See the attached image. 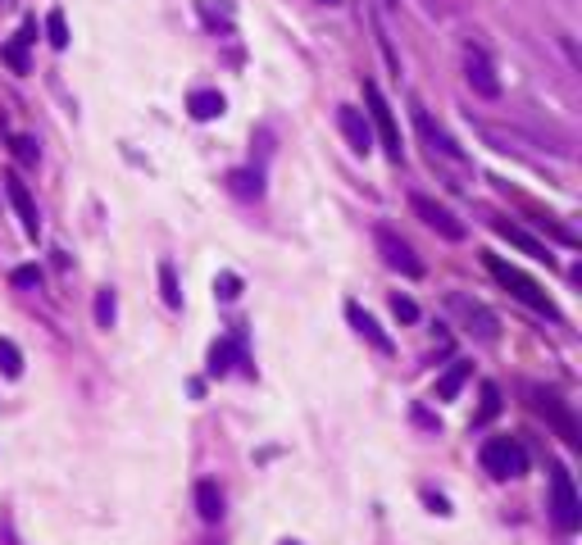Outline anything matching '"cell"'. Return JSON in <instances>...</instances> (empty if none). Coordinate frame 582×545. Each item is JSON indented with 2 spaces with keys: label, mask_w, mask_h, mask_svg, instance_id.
Masks as SVG:
<instances>
[{
  "label": "cell",
  "mask_w": 582,
  "mask_h": 545,
  "mask_svg": "<svg viewBox=\"0 0 582 545\" xmlns=\"http://www.w3.org/2000/svg\"><path fill=\"white\" fill-rule=\"evenodd\" d=\"M482 469H487L496 482L523 478V473H528V450H523L514 437H491V441H482Z\"/></svg>",
  "instance_id": "7a4b0ae2"
},
{
  "label": "cell",
  "mask_w": 582,
  "mask_h": 545,
  "mask_svg": "<svg viewBox=\"0 0 582 545\" xmlns=\"http://www.w3.org/2000/svg\"><path fill=\"white\" fill-rule=\"evenodd\" d=\"M450 309H455V314L464 319V323H469V332H478L482 341H496L500 332H496V314H491V309H482L478 300H469V296H450Z\"/></svg>",
  "instance_id": "30bf717a"
},
{
  "label": "cell",
  "mask_w": 582,
  "mask_h": 545,
  "mask_svg": "<svg viewBox=\"0 0 582 545\" xmlns=\"http://www.w3.org/2000/svg\"><path fill=\"white\" fill-rule=\"evenodd\" d=\"M10 282L23 287V291H42V268H36V264H23V268L10 272Z\"/></svg>",
  "instance_id": "484cf974"
},
{
  "label": "cell",
  "mask_w": 582,
  "mask_h": 545,
  "mask_svg": "<svg viewBox=\"0 0 582 545\" xmlns=\"http://www.w3.org/2000/svg\"><path fill=\"white\" fill-rule=\"evenodd\" d=\"M187 109H191V119H196V123H210V119H219V114L227 109V100L219 91H191Z\"/></svg>",
  "instance_id": "2e32d148"
},
{
  "label": "cell",
  "mask_w": 582,
  "mask_h": 545,
  "mask_svg": "<svg viewBox=\"0 0 582 545\" xmlns=\"http://www.w3.org/2000/svg\"><path fill=\"white\" fill-rule=\"evenodd\" d=\"M5 196H10V205H14V214H19L23 232L36 241V237H42V214H36V205H32V191H28V186L10 173V178H5Z\"/></svg>",
  "instance_id": "9c48e42d"
},
{
  "label": "cell",
  "mask_w": 582,
  "mask_h": 545,
  "mask_svg": "<svg viewBox=\"0 0 582 545\" xmlns=\"http://www.w3.org/2000/svg\"><path fill=\"white\" fill-rule=\"evenodd\" d=\"M392 314H396L401 323H414V319H419V304H414L410 296H392Z\"/></svg>",
  "instance_id": "f1b7e54d"
},
{
  "label": "cell",
  "mask_w": 582,
  "mask_h": 545,
  "mask_svg": "<svg viewBox=\"0 0 582 545\" xmlns=\"http://www.w3.org/2000/svg\"><path fill=\"white\" fill-rule=\"evenodd\" d=\"M46 42H51L55 51H64V46H68V23H64V14H60V10H51V14H46Z\"/></svg>",
  "instance_id": "603a6c76"
},
{
  "label": "cell",
  "mask_w": 582,
  "mask_h": 545,
  "mask_svg": "<svg viewBox=\"0 0 582 545\" xmlns=\"http://www.w3.org/2000/svg\"><path fill=\"white\" fill-rule=\"evenodd\" d=\"M364 100H369V119H373V128H378V137H382V150H387V160H392V164H401V132H396L392 105L382 100L378 83H364Z\"/></svg>",
  "instance_id": "277c9868"
},
{
  "label": "cell",
  "mask_w": 582,
  "mask_h": 545,
  "mask_svg": "<svg viewBox=\"0 0 582 545\" xmlns=\"http://www.w3.org/2000/svg\"><path fill=\"white\" fill-rule=\"evenodd\" d=\"M491 227H496V232H500V237H506L510 246H519L523 255H532L537 264H546V268L555 264V259H551V250H546V246H541L537 237H528V232H523V227H514V223H506V218H491Z\"/></svg>",
  "instance_id": "4fadbf2b"
},
{
  "label": "cell",
  "mask_w": 582,
  "mask_h": 545,
  "mask_svg": "<svg viewBox=\"0 0 582 545\" xmlns=\"http://www.w3.org/2000/svg\"><path fill=\"white\" fill-rule=\"evenodd\" d=\"M373 241H378V255H382V264H387V268H396L401 278H423L419 255H414V250L396 237L392 227H378V232H373Z\"/></svg>",
  "instance_id": "8992f818"
},
{
  "label": "cell",
  "mask_w": 582,
  "mask_h": 545,
  "mask_svg": "<svg viewBox=\"0 0 582 545\" xmlns=\"http://www.w3.org/2000/svg\"><path fill=\"white\" fill-rule=\"evenodd\" d=\"M114 314H119V300H114L109 287L96 291V328H114Z\"/></svg>",
  "instance_id": "44dd1931"
},
{
  "label": "cell",
  "mask_w": 582,
  "mask_h": 545,
  "mask_svg": "<svg viewBox=\"0 0 582 545\" xmlns=\"http://www.w3.org/2000/svg\"><path fill=\"white\" fill-rule=\"evenodd\" d=\"M464 382H469V364H464V359H455V364H450V368L437 377V391H433V396H437V400H455Z\"/></svg>",
  "instance_id": "d6986e66"
},
{
  "label": "cell",
  "mask_w": 582,
  "mask_h": 545,
  "mask_svg": "<svg viewBox=\"0 0 582 545\" xmlns=\"http://www.w3.org/2000/svg\"><path fill=\"white\" fill-rule=\"evenodd\" d=\"M319 5H341V0H319Z\"/></svg>",
  "instance_id": "1f68e13d"
},
{
  "label": "cell",
  "mask_w": 582,
  "mask_h": 545,
  "mask_svg": "<svg viewBox=\"0 0 582 545\" xmlns=\"http://www.w3.org/2000/svg\"><path fill=\"white\" fill-rule=\"evenodd\" d=\"M278 545H300V541H278Z\"/></svg>",
  "instance_id": "d6a6232c"
},
{
  "label": "cell",
  "mask_w": 582,
  "mask_h": 545,
  "mask_svg": "<svg viewBox=\"0 0 582 545\" xmlns=\"http://www.w3.org/2000/svg\"><path fill=\"white\" fill-rule=\"evenodd\" d=\"M160 291H164V304H169V309L182 304V291H178V278H173V264H160Z\"/></svg>",
  "instance_id": "d4e9b609"
},
{
  "label": "cell",
  "mask_w": 582,
  "mask_h": 545,
  "mask_svg": "<svg viewBox=\"0 0 582 545\" xmlns=\"http://www.w3.org/2000/svg\"><path fill=\"white\" fill-rule=\"evenodd\" d=\"M551 514L564 532H578L582 527V500L573 491V473L564 469V463H555L551 469Z\"/></svg>",
  "instance_id": "3957f363"
},
{
  "label": "cell",
  "mask_w": 582,
  "mask_h": 545,
  "mask_svg": "<svg viewBox=\"0 0 582 545\" xmlns=\"http://www.w3.org/2000/svg\"><path fill=\"white\" fill-rule=\"evenodd\" d=\"M214 296L219 300H237L242 296V278H237V272H219V278H214Z\"/></svg>",
  "instance_id": "4316f807"
},
{
  "label": "cell",
  "mask_w": 582,
  "mask_h": 545,
  "mask_svg": "<svg viewBox=\"0 0 582 545\" xmlns=\"http://www.w3.org/2000/svg\"><path fill=\"white\" fill-rule=\"evenodd\" d=\"M346 319H351V328H355V332H360V336H364L373 350H378V355H392V350H396V345H392V336H387V332L378 328V319L369 314V309H360L355 300L346 304Z\"/></svg>",
  "instance_id": "7c38bea8"
},
{
  "label": "cell",
  "mask_w": 582,
  "mask_h": 545,
  "mask_svg": "<svg viewBox=\"0 0 582 545\" xmlns=\"http://www.w3.org/2000/svg\"><path fill=\"white\" fill-rule=\"evenodd\" d=\"M196 514L205 523L223 518V491H219V482H196Z\"/></svg>",
  "instance_id": "ac0fdd59"
},
{
  "label": "cell",
  "mask_w": 582,
  "mask_h": 545,
  "mask_svg": "<svg viewBox=\"0 0 582 545\" xmlns=\"http://www.w3.org/2000/svg\"><path fill=\"white\" fill-rule=\"evenodd\" d=\"M14 154H19V164H36V160H42V150H36L32 137H14Z\"/></svg>",
  "instance_id": "83f0119b"
},
{
  "label": "cell",
  "mask_w": 582,
  "mask_h": 545,
  "mask_svg": "<svg viewBox=\"0 0 582 545\" xmlns=\"http://www.w3.org/2000/svg\"><path fill=\"white\" fill-rule=\"evenodd\" d=\"M227 191L237 201H259L264 196V173L259 169H232L227 173Z\"/></svg>",
  "instance_id": "9a60e30c"
},
{
  "label": "cell",
  "mask_w": 582,
  "mask_h": 545,
  "mask_svg": "<svg viewBox=\"0 0 582 545\" xmlns=\"http://www.w3.org/2000/svg\"><path fill=\"white\" fill-rule=\"evenodd\" d=\"M0 373H5V377H23V350L10 336H0Z\"/></svg>",
  "instance_id": "ffe728a7"
},
{
  "label": "cell",
  "mask_w": 582,
  "mask_h": 545,
  "mask_svg": "<svg viewBox=\"0 0 582 545\" xmlns=\"http://www.w3.org/2000/svg\"><path fill=\"white\" fill-rule=\"evenodd\" d=\"M464 77H469V87H474L478 96H487V100L500 96V77H496V68L487 64L482 51H464Z\"/></svg>",
  "instance_id": "8fae6325"
},
{
  "label": "cell",
  "mask_w": 582,
  "mask_h": 545,
  "mask_svg": "<svg viewBox=\"0 0 582 545\" xmlns=\"http://www.w3.org/2000/svg\"><path fill=\"white\" fill-rule=\"evenodd\" d=\"M487 268H491V278L500 282V287H506L510 296H519L528 309H537V314H546V319H560V309H555V300L546 296V291H541L532 278H528V272L523 268H514V264H506V259H500V255H487Z\"/></svg>",
  "instance_id": "6da1fadb"
},
{
  "label": "cell",
  "mask_w": 582,
  "mask_h": 545,
  "mask_svg": "<svg viewBox=\"0 0 582 545\" xmlns=\"http://www.w3.org/2000/svg\"><path fill=\"white\" fill-rule=\"evenodd\" d=\"M337 128H341L346 146H351L355 154H369V150H373V128H369V119H364L360 109L341 105V109H337Z\"/></svg>",
  "instance_id": "ba28073f"
},
{
  "label": "cell",
  "mask_w": 582,
  "mask_h": 545,
  "mask_svg": "<svg viewBox=\"0 0 582 545\" xmlns=\"http://www.w3.org/2000/svg\"><path fill=\"white\" fill-rule=\"evenodd\" d=\"M382 5H387V10H396V5H401V0H382Z\"/></svg>",
  "instance_id": "4dcf8cb0"
},
{
  "label": "cell",
  "mask_w": 582,
  "mask_h": 545,
  "mask_svg": "<svg viewBox=\"0 0 582 545\" xmlns=\"http://www.w3.org/2000/svg\"><path fill=\"white\" fill-rule=\"evenodd\" d=\"M423 500L433 504V514H450V504H446V495H433V491H423Z\"/></svg>",
  "instance_id": "f546056e"
},
{
  "label": "cell",
  "mask_w": 582,
  "mask_h": 545,
  "mask_svg": "<svg viewBox=\"0 0 582 545\" xmlns=\"http://www.w3.org/2000/svg\"><path fill=\"white\" fill-rule=\"evenodd\" d=\"M532 405H537V414L546 418L555 432H560V441L569 446V450H578L582 446V427H578V418L564 409V400L560 396H551V391H532Z\"/></svg>",
  "instance_id": "5b68a950"
},
{
  "label": "cell",
  "mask_w": 582,
  "mask_h": 545,
  "mask_svg": "<svg viewBox=\"0 0 582 545\" xmlns=\"http://www.w3.org/2000/svg\"><path fill=\"white\" fill-rule=\"evenodd\" d=\"M414 123H419V132L433 141V150H442V154H450V160H464V150L442 132V128H433V119H428V109H414Z\"/></svg>",
  "instance_id": "e0dca14e"
},
{
  "label": "cell",
  "mask_w": 582,
  "mask_h": 545,
  "mask_svg": "<svg viewBox=\"0 0 582 545\" xmlns=\"http://www.w3.org/2000/svg\"><path fill=\"white\" fill-rule=\"evenodd\" d=\"M0 59H5L14 73H28V42H23V36H14V42H5V46H0Z\"/></svg>",
  "instance_id": "7402d4cb"
},
{
  "label": "cell",
  "mask_w": 582,
  "mask_h": 545,
  "mask_svg": "<svg viewBox=\"0 0 582 545\" xmlns=\"http://www.w3.org/2000/svg\"><path fill=\"white\" fill-rule=\"evenodd\" d=\"M410 205H414V214H419L423 223L437 232V237H446V241H464V223H459L446 205H437L433 196H414Z\"/></svg>",
  "instance_id": "52a82bcc"
},
{
  "label": "cell",
  "mask_w": 582,
  "mask_h": 545,
  "mask_svg": "<svg viewBox=\"0 0 582 545\" xmlns=\"http://www.w3.org/2000/svg\"><path fill=\"white\" fill-rule=\"evenodd\" d=\"M496 414H500V386H496V382H487V386H482V409H478V418H474V423L482 427V423H491Z\"/></svg>",
  "instance_id": "cb8c5ba5"
},
{
  "label": "cell",
  "mask_w": 582,
  "mask_h": 545,
  "mask_svg": "<svg viewBox=\"0 0 582 545\" xmlns=\"http://www.w3.org/2000/svg\"><path fill=\"white\" fill-rule=\"evenodd\" d=\"M232 359H237V364H246V355H242V345L237 341H214L210 345V377H227V368H232ZM246 373H255L251 364H246Z\"/></svg>",
  "instance_id": "5bb4252c"
}]
</instances>
